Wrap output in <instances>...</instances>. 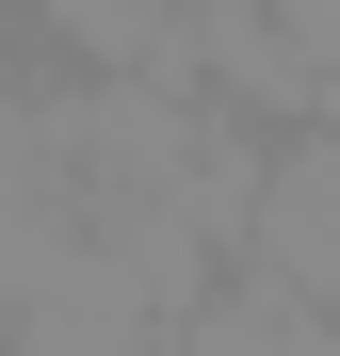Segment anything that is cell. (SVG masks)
<instances>
[{"instance_id":"obj_1","label":"cell","mask_w":340,"mask_h":356,"mask_svg":"<svg viewBox=\"0 0 340 356\" xmlns=\"http://www.w3.org/2000/svg\"><path fill=\"white\" fill-rule=\"evenodd\" d=\"M243 275H275L308 324H340V130H275V146H259Z\"/></svg>"},{"instance_id":"obj_2","label":"cell","mask_w":340,"mask_h":356,"mask_svg":"<svg viewBox=\"0 0 340 356\" xmlns=\"http://www.w3.org/2000/svg\"><path fill=\"white\" fill-rule=\"evenodd\" d=\"M81 81H195V0H33Z\"/></svg>"},{"instance_id":"obj_3","label":"cell","mask_w":340,"mask_h":356,"mask_svg":"<svg viewBox=\"0 0 340 356\" xmlns=\"http://www.w3.org/2000/svg\"><path fill=\"white\" fill-rule=\"evenodd\" d=\"M0 356H17V340H0Z\"/></svg>"}]
</instances>
